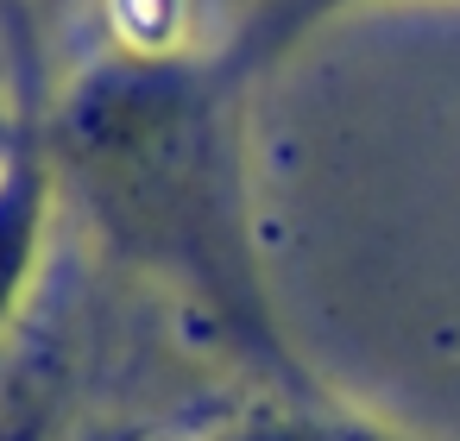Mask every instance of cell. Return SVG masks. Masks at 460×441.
Returning a JSON list of instances; mask_svg holds the SVG:
<instances>
[{
	"label": "cell",
	"mask_w": 460,
	"mask_h": 441,
	"mask_svg": "<svg viewBox=\"0 0 460 441\" xmlns=\"http://www.w3.org/2000/svg\"><path fill=\"white\" fill-rule=\"evenodd\" d=\"M240 76L208 51L183 57H95L45 114L58 183L89 208L95 234L171 284L208 334L278 378L290 397H322L284 347L240 158Z\"/></svg>",
	"instance_id": "6da1fadb"
},
{
	"label": "cell",
	"mask_w": 460,
	"mask_h": 441,
	"mask_svg": "<svg viewBox=\"0 0 460 441\" xmlns=\"http://www.w3.org/2000/svg\"><path fill=\"white\" fill-rule=\"evenodd\" d=\"M58 164L45 146V114H26L7 146H0V328H7L45 265V234H51V202H58Z\"/></svg>",
	"instance_id": "7a4b0ae2"
},
{
	"label": "cell",
	"mask_w": 460,
	"mask_h": 441,
	"mask_svg": "<svg viewBox=\"0 0 460 441\" xmlns=\"http://www.w3.org/2000/svg\"><path fill=\"white\" fill-rule=\"evenodd\" d=\"M221 7V64L246 83L252 70H265L271 57H284L303 32H315L322 20L359 7V0H215Z\"/></svg>",
	"instance_id": "3957f363"
},
{
	"label": "cell",
	"mask_w": 460,
	"mask_h": 441,
	"mask_svg": "<svg viewBox=\"0 0 460 441\" xmlns=\"http://www.w3.org/2000/svg\"><path fill=\"white\" fill-rule=\"evenodd\" d=\"M221 441H403L328 397H284V403H265L252 416H240Z\"/></svg>",
	"instance_id": "277c9868"
},
{
	"label": "cell",
	"mask_w": 460,
	"mask_h": 441,
	"mask_svg": "<svg viewBox=\"0 0 460 441\" xmlns=\"http://www.w3.org/2000/svg\"><path fill=\"white\" fill-rule=\"evenodd\" d=\"M190 20H196V0H108L114 51H133V57H183Z\"/></svg>",
	"instance_id": "5b68a950"
},
{
	"label": "cell",
	"mask_w": 460,
	"mask_h": 441,
	"mask_svg": "<svg viewBox=\"0 0 460 441\" xmlns=\"http://www.w3.org/2000/svg\"><path fill=\"white\" fill-rule=\"evenodd\" d=\"M64 397H58V378L32 372V378H13L7 397H0V441H64Z\"/></svg>",
	"instance_id": "8992f818"
},
{
	"label": "cell",
	"mask_w": 460,
	"mask_h": 441,
	"mask_svg": "<svg viewBox=\"0 0 460 441\" xmlns=\"http://www.w3.org/2000/svg\"><path fill=\"white\" fill-rule=\"evenodd\" d=\"M83 441H146V435L139 428H89Z\"/></svg>",
	"instance_id": "52a82bcc"
}]
</instances>
